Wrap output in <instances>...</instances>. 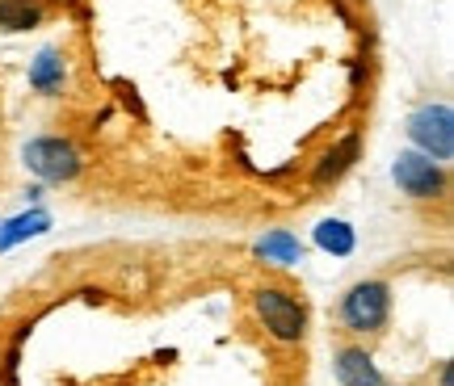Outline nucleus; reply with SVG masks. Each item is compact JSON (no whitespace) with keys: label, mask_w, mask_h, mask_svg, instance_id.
I'll return each instance as SVG.
<instances>
[{"label":"nucleus","mask_w":454,"mask_h":386,"mask_svg":"<svg viewBox=\"0 0 454 386\" xmlns=\"http://www.w3.org/2000/svg\"><path fill=\"white\" fill-rule=\"evenodd\" d=\"M257 257L265 260V265H299L303 260V240L299 235H291V231H265L257 240Z\"/></svg>","instance_id":"obj_11"},{"label":"nucleus","mask_w":454,"mask_h":386,"mask_svg":"<svg viewBox=\"0 0 454 386\" xmlns=\"http://www.w3.org/2000/svg\"><path fill=\"white\" fill-rule=\"evenodd\" d=\"M21 164L43 185H72L84 173V151L64 135H34L30 143L21 147Z\"/></svg>","instance_id":"obj_1"},{"label":"nucleus","mask_w":454,"mask_h":386,"mask_svg":"<svg viewBox=\"0 0 454 386\" xmlns=\"http://www.w3.org/2000/svg\"><path fill=\"white\" fill-rule=\"evenodd\" d=\"M47 231H51L47 210H21V214L0 223V252H9V248H17V243H26V240H38Z\"/></svg>","instance_id":"obj_9"},{"label":"nucleus","mask_w":454,"mask_h":386,"mask_svg":"<svg viewBox=\"0 0 454 386\" xmlns=\"http://www.w3.org/2000/svg\"><path fill=\"white\" fill-rule=\"evenodd\" d=\"M438 386H454V366L442 361V374H438Z\"/></svg>","instance_id":"obj_13"},{"label":"nucleus","mask_w":454,"mask_h":386,"mask_svg":"<svg viewBox=\"0 0 454 386\" xmlns=\"http://www.w3.org/2000/svg\"><path fill=\"white\" fill-rule=\"evenodd\" d=\"M391 181H395V189L412 197V202H442L446 193H450V173H446V164L429 160L421 151H400L395 164H391Z\"/></svg>","instance_id":"obj_5"},{"label":"nucleus","mask_w":454,"mask_h":386,"mask_svg":"<svg viewBox=\"0 0 454 386\" xmlns=\"http://www.w3.org/2000/svg\"><path fill=\"white\" fill-rule=\"evenodd\" d=\"M357 151H362V135H345L340 143H333L316 160V168H311V185H333V181H340L349 168H354Z\"/></svg>","instance_id":"obj_8"},{"label":"nucleus","mask_w":454,"mask_h":386,"mask_svg":"<svg viewBox=\"0 0 454 386\" xmlns=\"http://www.w3.org/2000/svg\"><path fill=\"white\" fill-rule=\"evenodd\" d=\"M408 143L429 160L450 164L454 156V110L450 101H429L421 110L408 113Z\"/></svg>","instance_id":"obj_4"},{"label":"nucleus","mask_w":454,"mask_h":386,"mask_svg":"<svg viewBox=\"0 0 454 386\" xmlns=\"http://www.w3.org/2000/svg\"><path fill=\"white\" fill-rule=\"evenodd\" d=\"M311 240H316V248L328 252V257H349V252L357 248L354 227L345 223V219H320L316 231H311Z\"/></svg>","instance_id":"obj_12"},{"label":"nucleus","mask_w":454,"mask_h":386,"mask_svg":"<svg viewBox=\"0 0 454 386\" xmlns=\"http://www.w3.org/2000/svg\"><path fill=\"white\" fill-rule=\"evenodd\" d=\"M30 89L38 96H64V89H67V50L64 47H43L34 55Z\"/></svg>","instance_id":"obj_6"},{"label":"nucleus","mask_w":454,"mask_h":386,"mask_svg":"<svg viewBox=\"0 0 454 386\" xmlns=\"http://www.w3.org/2000/svg\"><path fill=\"white\" fill-rule=\"evenodd\" d=\"M337 315L345 332H354V336H379L391 320V286L379 282V277L354 282V286L340 294Z\"/></svg>","instance_id":"obj_2"},{"label":"nucleus","mask_w":454,"mask_h":386,"mask_svg":"<svg viewBox=\"0 0 454 386\" xmlns=\"http://www.w3.org/2000/svg\"><path fill=\"white\" fill-rule=\"evenodd\" d=\"M51 9L43 0H0V30L9 34H26V30H38L47 26Z\"/></svg>","instance_id":"obj_10"},{"label":"nucleus","mask_w":454,"mask_h":386,"mask_svg":"<svg viewBox=\"0 0 454 386\" xmlns=\"http://www.w3.org/2000/svg\"><path fill=\"white\" fill-rule=\"evenodd\" d=\"M333 374H337L340 386H387V378L379 374L374 357L362 349V344H345L333 361Z\"/></svg>","instance_id":"obj_7"},{"label":"nucleus","mask_w":454,"mask_h":386,"mask_svg":"<svg viewBox=\"0 0 454 386\" xmlns=\"http://www.w3.org/2000/svg\"><path fill=\"white\" fill-rule=\"evenodd\" d=\"M253 315H257V323L278 344H299V340L308 336V306L282 286L253 290Z\"/></svg>","instance_id":"obj_3"}]
</instances>
